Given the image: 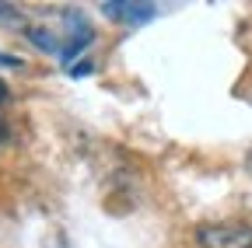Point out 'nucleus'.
I'll return each mask as SVG.
<instances>
[{
	"label": "nucleus",
	"instance_id": "nucleus-5",
	"mask_svg": "<svg viewBox=\"0 0 252 248\" xmlns=\"http://www.w3.org/2000/svg\"><path fill=\"white\" fill-rule=\"evenodd\" d=\"M7 140H11V133H7V126H4V122H0V147H4Z\"/></svg>",
	"mask_w": 252,
	"mask_h": 248
},
{
	"label": "nucleus",
	"instance_id": "nucleus-3",
	"mask_svg": "<svg viewBox=\"0 0 252 248\" xmlns=\"http://www.w3.org/2000/svg\"><path fill=\"white\" fill-rule=\"evenodd\" d=\"M25 39H28L32 46L46 49V53H63V49H60V42H56V35L49 32V28H25Z\"/></svg>",
	"mask_w": 252,
	"mask_h": 248
},
{
	"label": "nucleus",
	"instance_id": "nucleus-2",
	"mask_svg": "<svg viewBox=\"0 0 252 248\" xmlns=\"http://www.w3.org/2000/svg\"><path fill=\"white\" fill-rule=\"evenodd\" d=\"M105 14L116 18V21L140 25V21H151V18H154V7H151V4H123V0H109V4H105Z\"/></svg>",
	"mask_w": 252,
	"mask_h": 248
},
{
	"label": "nucleus",
	"instance_id": "nucleus-4",
	"mask_svg": "<svg viewBox=\"0 0 252 248\" xmlns=\"http://www.w3.org/2000/svg\"><path fill=\"white\" fill-rule=\"evenodd\" d=\"M0 63H4V67H21V59H18V56H4V53H0Z\"/></svg>",
	"mask_w": 252,
	"mask_h": 248
},
{
	"label": "nucleus",
	"instance_id": "nucleus-1",
	"mask_svg": "<svg viewBox=\"0 0 252 248\" xmlns=\"http://www.w3.org/2000/svg\"><path fill=\"white\" fill-rule=\"evenodd\" d=\"M200 248H252V227L242 220H224V224H207L196 231Z\"/></svg>",
	"mask_w": 252,
	"mask_h": 248
},
{
	"label": "nucleus",
	"instance_id": "nucleus-6",
	"mask_svg": "<svg viewBox=\"0 0 252 248\" xmlns=\"http://www.w3.org/2000/svg\"><path fill=\"white\" fill-rule=\"evenodd\" d=\"M0 18H21V14H14L11 7H4V4H0Z\"/></svg>",
	"mask_w": 252,
	"mask_h": 248
}]
</instances>
